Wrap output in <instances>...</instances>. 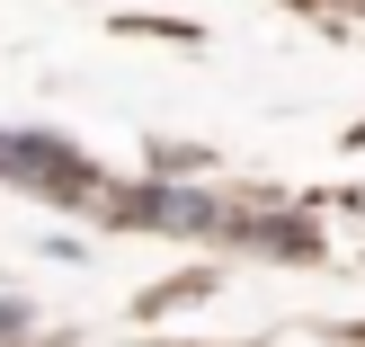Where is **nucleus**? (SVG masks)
Segmentation results:
<instances>
[{
  "label": "nucleus",
  "instance_id": "f257e3e1",
  "mask_svg": "<svg viewBox=\"0 0 365 347\" xmlns=\"http://www.w3.org/2000/svg\"><path fill=\"white\" fill-rule=\"evenodd\" d=\"M0 178H27V187H45V196L98 187V178H89V160L71 152V143H53V134H0Z\"/></svg>",
  "mask_w": 365,
  "mask_h": 347
}]
</instances>
